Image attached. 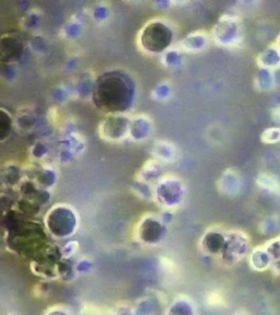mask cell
Wrapping results in <instances>:
<instances>
[{"label":"cell","instance_id":"cell-1","mask_svg":"<svg viewBox=\"0 0 280 315\" xmlns=\"http://www.w3.org/2000/svg\"><path fill=\"white\" fill-rule=\"evenodd\" d=\"M92 99L106 115L126 114L135 100V85L127 75L108 71L94 81Z\"/></svg>","mask_w":280,"mask_h":315},{"label":"cell","instance_id":"cell-2","mask_svg":"<svg viewBox=\"0 0 280 315\" xmlns=\"http://www.w3.org/2000/svg\"><path fill=\"white\" fill-rule=\"evenodd\" d=\"M173 40V30L161 19H153L141 29L138 45L148 54H164Z\"/></svg>","mask_w":280,"mask_h":315},{"label":"cell","instance_id":"cell-3","mask_svg":"<svg viewBox=\"0 0 280 315\" xmlns=\"http://www.w3.org/2000/svg\"><path fill=\"white\" fill-rule=\"evenodd\" d=\"M46 231L57 239H66L78 228V215L68 205H56L46 214L44 219Z\"/></svg>","mask_w":280,"mask_h":315},{"label":"cell","instance_id":"cell-4","mask_svg":"<svg viewBox=\"0 0 280 315\" xmlns=\"http://www.w3.org/2000/svg\"><path fill=\"white\" fill-rule=\"evenodd\" d=\"M153 194L154 200L164 210H173L185 199V185L174 177H163L154 186Z\"/></svg>","mask_w":280,"mask_h":315},{"label":"cell","instance_id":"cell-5","mask_svg":"<svg viewBox=\"0 0 280 315\" xmlns=\"http://www.w3.org/2000/svg\"><path fill=\"white\" fill-rule=\"evenodd\" d=\"M251 243L248 236L241 231L227 232L226 243L220 254V261L227 266H233L240 263L248 253Z\"/></svg>","mask_w":280,"mask_h":315},{"label":"cell","instance_id":"cell-6","mask_svg":"<svg viewBox=\"0 0 280 315\" xmlns=\"http://www.w3.org/2000/svg\"><path fill=\"white\" fill-rule=\"evenodd\" d=\"M167 225L160 215H146L139 220L136 228V237L140 243L148 246H155L167 235Z\"/></svg>","mask_w":280,"mask_h":315},{"label":"cell","instance_id":"cell-7","mask_svg":"<svg viewBox=\"0 0 280 315\" xmlns=\"http://www.w3.org/2000/svg\"><path fill=\"white\" fill-rule=\"evenodd\" d=\"M132 118L127 114L106 115L98 126V135L106 141H119L129 136Z\"/></svg>","mask_w":280,"mask_h":315},{"label":"cell","instance_id":"cell-8","mask_svg":"<svg viewBox=\"0 0 280 315\" xmlns=\"http://www.w3.org/2000/svg\"><path fill=\"white\" fill-rule=\"evenodd\" d=\"M227 233L218 228H210L200 237L199 245L204 254L220 256L226 243Z\"/></svg>","mask_w":280,"mask_h":315},{"label":"cell","instance_id":"cell-9","mask_svg":"<svg viewBox=\"0 0 280 315\" xmlns=\"http://www.w3.org/2000/svg\"><path fill=\"white\" fill-rule=\"evenodd\" d=\"M152 131L151 120L146 115H139L132 118L129 136L134 141H142L147 139Z\"/></svg>","mask_w":280,"mask_h":315},{"label":"cell","instance_id":"cell-10","mask_svg":"<svg viewBox=\"0 0 280 315\" xmlns=\"http://www.w3.org/2000/svg\"><path fill=\"white\" fill-rule=\"evenodd\" d=\"M163 167L161 164V161H159L157 159H151L147 161L142 165V168L140 169L138 180H142L144 183L152 184L154 182H159L160 180L163 178Z\"/></svg>","mask_w":280,"mask_h":315},{"label":"cell","instance_id":"cell-11","mask_svg":"<svg viewBox=\"0 0 280 315\" xmlns=\"http://www.w3.org/2000/svg\"><path fill=\"white\" fill-rule=\"evenodd\" d=\"M208 45V36L205 32H194L188 34L181 42V49L186 53H199Z\"/></svg>","mask_w":280,"mask_h":315},{"label":"cell","instance_id":"cell-12","mask_svg":"<svg viewBox=\"0 0 280 315\" xmlns=\"http://www.w3.org/2000/svg\"><path fill=\"white\" fill-rule=\"evenodd\" d=\"M164 315H197L194 302L188 297H178L170 303Z\"/></svg>","mask_w":280,"mask_h":315},{"label":"cell","instance_id":"cell-13","mask_svg":"<svg viewBox=\"0 0 280 315\" xmlns=\"http://www.w3.org/2000/svg\"><path fill=\"white\" fill-rule=\"evenodd\" d=\"M250 266L253 270L255 271H265L269 268H272L273 258L269 255L267 250L264 247H257L253 250L250 254Z\"/></svg>","mask_w":280,"mask_h":315},{"label":"cell","instance_id":"cell-14","mask_svg":"<svg viewBox=\"0 0 280 315\" xmlns=\"http://www.w3.org/2000/svg\"><path fill=\"white\" fill-rule=\"evenodd\" d=\"M152 156L159 161H174L178 157V149L172 142L167 140H158L155 141L152 147Z\"/></svg>","mask_w":280,"mask_h":315},{"label":"cell","instance_id":"cell-15","mask_svg":"<svg viewBox=\"0 0 280 315\" xmlns=\"http://www.w3.org/2000/svg\"><path fill=\"white\" fill-rule=\"evenodd\" d=\"M136 315H155L159 310V303L151 297H143L135 304Z\"/></svg>","mask_w":280,"mask_h":315},{"label":"cell","instance_id":"cell-16","mask_svg":"<svg viewBox=\"0 0 280 315\" xmlns=\"http://www.w3.org/2000/svg\"><path fill=\"white\" fill-rule=\"evenodd\" d=\"M36 182L44 189L54 186L56 182V173L53 169H44L36 177Z\"/></svg>","mask_w":280,"mask_h":315},{"label":"cell","instance_id":"cell-17","mask_svg":"<svg viewBox=\"0 0 280 315\" xmlns=\"http://www.w3.org/2000/svg\"><path fill=\"white\" fill-rule=\"evenodd\" d=\"M134 192L135 194H137L140 198L154 200V194L151 185L144 183L138 179L136 180V182L134 183Z\"/></svg>","mask_w":280,"mask_h":315},{"label":"cell","instance_id":"cell-18","mask_svg":"<svg viewBox=\"0 0 280 315\" xmlns=\"http://www.w3.org/2000/svg\"><path fill=\"white\" fill-rule=\"evenodd\" d=\"M182 51L179 49H168L163 54V61L165 66L168 67H178L179 65L182 64L183 58H182Z\"/></svg>","mask_w":280,"mask_h":315},{"label":"cell","instance_id":"cell-19","mask_svg":"<svg viewBox=\"0 0 280 315\" xmlns=\"http://www.w3.org/2000/svg\"><path fill=\"white\" fill-rule=\"evenodd\" d=\"M265 249L272 256L273 261H280V237L272 240L265 245Z\"/></svg>","mask_w":280,"mask_h":315},{"label":"cell","instance_id":"cell-20","mask_svg":"<svg viewBox=\"0 0 280 315\" xmlns=\"http://www.w3.org/2000/svg\"><path fill=\"white\" fill-rule=\"evenodd\" d=\"M78 249H79V244L76 241H70L68 243L65 244L63 247H61V255H63V258H70L76 255V253L78 252Z\"/></svg>","mask_w":280,"mask_h":315},{"label":"cell","instance_id":"cell-21","mask_svg":"<svg viewBox=\"0 0 280 315\" xmlns=\"http://www.w3.org/2000/svg\"><path fill=\"white\" fill-rule=\"evenodd\" d=\"M170 86L167 84V82H163V84L159 85L157 88H155L153 91V97L157 100H165L168 97V95L170 94Z\"/></svg>","mask_w":280,"mask_h":315},{"label":"cell","instance_id":"cell-22","mask_svg":"<svg viewBox=\"0 0 280 315\" xmlns=\"http://www.w3.org/2000/svg\"><path fill=\"white\" fill-rule=\"evenodd\" d=\"M76 270L78 273H87L92 270V262L87 260H81L80 262H78V264L76 265Z\"/></svg>","mask_w":280,"mask_h":315},{"label":"cell","instance_id":"cell-23","mask_svg":"<svg viewBox=\"0 0 280 315\" xmlns=\"http://www.w3.org/2000/svg\"><path fill=\"white\" fill-rule=\"evenodd\" d=\"M114 315H136V313H135L134 306H128L124 303L115 309Z\"/></svg>","mask_w":280,"mask_h":315},{"label":"cell","instance_id":"cell-24","mask_svg":"<svg viewBox=\"0 0 280 315\" xmlns=\"http://www.w3.org/2000/svg\"><path fill=\"white\" fill-rule=\"evenodd\" d=\"M44 315H70L68 312L66 311V310L61 309V308H58V307H55V308H51L49 309L47 312H46Z\"/></svg>","mask_w":280,"mask_h":315},{"label":"cell","instance_id":"cell-25","mask_svg":"<svg viewBox=\"0 0 280 315\" xmlns=\"http://www.w3.org/2000/svg\"><path fill=\"white\" fill-rule=\"evenodd\" d=\"M272 270L275 273L280 275V261H275L272 265Z\"/></svg>","mask_w":280,"mask_h":315},{"label":"cell","instance_id":"cell-26","mask_svg":"<svg viewBox=\"0 0 280 315\" xmlns=\"http://www.w3.org/2000/svg\"><path fill=\"white\" fill-rule=\"evenodd\" d=\"M100 315H114V313H104V314H100Z\"/></svg>","mask_w":280,"mask_h":315},{"label":"cell","instance_id":"cell-27","mask_svg":"<svg viewBox=\"0 0 280 315\" xmlns=\"http://www.w3.org/2000/svg\"><path fill=\"white\" fill-rule=\"evenodd\" d=\"M82 315H87V314H82Z\"/></svg>","mask_w":280,"mask_h":315},{"label":"cell","instance_id":"cell-28","mask_svg":"<svg viewBox=\"0 0 280 315\" xmlns=\"http://www.w3.org/2000/svg\"><path fill=\"white\" fill-rule=\"evenodd\" d=\"M235 315H238V314H235Z\"/></svg>","mask_w":280,"mask_h":315}]
</instances>
